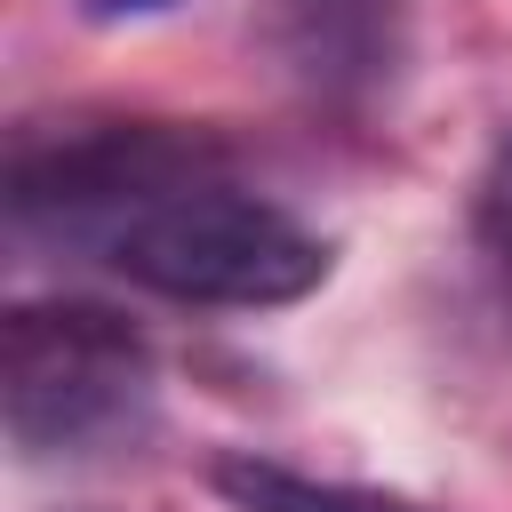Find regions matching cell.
Segmentation results:
<instances>
[{"label":"cell","instance_id":"277c9868","mask_svg":"<svg viewBox=\"0 0 512 512\" xmlns=\"http://www.w3.org/2000/svg\"><path fill=\"white\" fill-rule=\"evenodd\" d=\"M216 496L232 512H424L408 496H384V488H352V480H312L296 464H272V456H216L208 464Z\"/></svg>","mask_w":512,"mask_h":512},{"label":"cell","instance_id":"5b68a950","mask_svg":"<svg viewBox=\"0 0 512 512\" xmlns=\"http://www.w3.org/2000/svg\"><path fill=\"white\" fill-rule=\"evenodd\" d=\"M480 232L512 256V136L488 152V176H480Z\"/></svg>","mask_w":512,"mask_h":512},{"label":"cell","instance_id":"3957f363","mask_svg":"<svg viewBox=\"0 0 512 512\" xmlns=\"http://www.w3.org/2000/svg\"><path fill=\"white\" fill-rule=\"evenodd\" d=\"M272 40L320 104H368L408 56V0H272Z\"/></svg>","mask_w":512,"mask_h":512},{"label":"cell","instance_id":"6da1fadb","mask_svg":"<svg viewBox=\"0 0 512 512\" xmlns=\"http://www.w3.org/2000/svg\"><path fill=\"white\" fill-rule=\"evenodd\" d=\"M8 224L80 248L168 304L264 312L328 280V240L280 200L248 192L200 128L112 120L56 144H16Z\"/></svg>","mask_w":512,"mask_h":512},{"label":"cell","instance_id":"8992f818","mask_svg":"<svg viewBox=\"0 0 512 512\" xmlns=\"http://www.w3.org/2000/svg\"><path fill=\"white\" fill-rule=\"evenodd\" d=\"M88 16H104V24H120V16H160V8H176V0H80Z\"/></svg>","mask_w":512,"mask_h":512},{"label":"cell","instance_id":"7a4b0ae2","mask_svg":"<svg viewBox=\"0 0 512 512\" xmlns=\"http://www.w3.org/2000/svg\"><path fill=\"white\" fill-rule=\"evenodd\" d=\"M152 344L80 296L16 304L0 328V432L24 464L112 456L152 424Z\"/></svg>","mask_w":512,"mask_h":512}]
</instances>
